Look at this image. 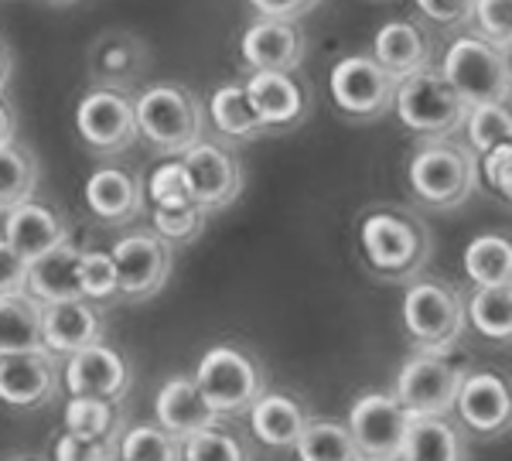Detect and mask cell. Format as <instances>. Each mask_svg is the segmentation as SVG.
<instances>
[{"mask_svg":"<svg viewBox=\"0 0 512 461\" xmlns=\"http://www.w3.org/2000/svg\"><path fill=\"white\" fill-rule=\"evenodd\" d=\"M151 65V52H147L144 38L127 28L103 31L93 45H89V79L99 89H120L130 93L140 76Z\"/></svg>","mask_w":512,"mask_h":461,"instance_id":"cell-17","label":"cell"},{"mask_svg":"<svg viewBox=\"0 0 512 461\" xmlns=\"http://www.w3.org/2000/svg\"><path fill=\"white\" fill-rule=\"evenodd\" d=\"M24 277H28V263L0 240V298L24 294Z\"/></svg>","mask_w":512,"mask_h":461,"instance_id":"cell-45","label":"cell"},{"mask_svg":"<svg viewBox=\"0 0 512 461\" xmlns=\"http://www.w3.org/2000/svg\"><path fill=\"white\" fill-rule=\"evenodd\" d=\"M79 284H82V298L96 308L103 304L120 301V281H117V267L113 257L103 250H82L79 257Z\"/></svg>","mask_w":512,"mask_h":461,"instance_id":"cell-37","label":"cell"},{"mask_svg":"<svg viewBox=\"0 0 512 461\" xmlns=\"http://www.w3.org/2000/svg\"><path fill=\"white\" fill-rule=\"evenodd\" d=\"M117 461H120V458H117Z\"/></svg>","mask_w":512,"mask_h":461,"instance_id":"cell-51","label":"cell"},{"mask_svg":"<svg viewBox=\"0 0 512 461\" xmlns=\"http://www.w3.org/2000/svg\"><path fill=\"white\" fill-rule=\"evenodd\" d=\"M414 417L400 407L393 393H366L349 410V434L362 461H400L407 427Z\"/></svg>","mask_w":512,"mask_h":461,"instance_id":"cell-8","label":"cell"},{"mask_svg":"<svg viewBox=\"0 0 512 461\" xmlns=\"http://www.w3.org/2000/svg\"><path fill=\"white\" fill-rule=\"evenodd\" d=\"M465 134H468V147H472L475 158L509 144V134H512L509 106H472L465 117Z\"/></svg>","mask_w":512,"mask_h":461,"instance_id":"cell-38","label":"cell"},{"mask_svg":"<svg viewBox=\"0 0 512 461\" xmlns=\"http://www.w3.org/2000/svg\"><path fill=\"white\" fill-rule=\"evenodd\" d=\"M137 137H144L154 151L181 158L198 141H205V106L188 86L158 82L134 100Z\"/></svg>","mask_w":512,"mask_h":461,"instance_id":"cell-3","label":"cell"},{"mask_svg":"<svg viewBox=\"0 0 512 461\" xmlns=\"http://www.w3.org/2000/svg\"><path fill=\"white\" fill-rule=\"evenodd\" d=\"M38 188V161L28 147L18 141L0 147V212L18 209L21 202H31Z\"/></svg>","mask_w":512,"mask_h":461,"instance_id":"cell-33","label":"cell"},{"mask_svg":"<svg viewBox=\"0 0 512 461\" xmlns=\"http://www.w3.org/2000/svg\"><path fill=\"white\" fill-rule=\"evenodd\" d=\"M14 141H18V113H14V106L0 96V147H7Z\"/></svg>","mask_w":512,"mask_h":461,"instance_id":"cell-47","label":"cell"},{"mask_svg":"<svg viewBox=\"0 0 512 461\" xmlns=\"http://www.w3.org/2000/svg\"><path fill=\"white\" fill-rule=\"evenodd\" d=\"M4 243L24 263H31L45 257L48 250H55V246L69 243V222H65L59 209H52L45 202H21L4 219Z\"/></svg>","mask_w":512,"mask_h":461,"instance_id":"cell-21","label":"cell"},{"mask_svg":"<svg viewBox=\"0 0 512 461\" xmlns=\"http://www.w3.org/2000/svg\"><path fill=\"white\" fill-rule=\"evenodd\" d=\"M181 168L188 175V188H192V199L205 216L212 212L229 209L239 192H243V164L226 144L219 141H198L192 151L181 154Z\"/></svg>","mask_w":512,"mask_h":461,"instance_id":"cell-10","label":"cell"},{"mask_svg":"<svg viewBox=\"0 0 512 461\" xmlns=\"http://www.w3.org/2000/svg\"><path fill=\"white\" fill-rule=\"evenodd\" d=\"M151 202L154 209H178V205H195L192 188H188V175L181 161L161 164L151 175Z\"/></svg>","mask_w":512,"mask_h":461,"instance_id":"cell-41","label":"cell"},{"mask_svg":"<svg viewBox=\"0 0 512 461\" xmlns=\"http://www.w3.org/2000/svg\"><path fill=\"white\" fill-rule=\"evenodd\" d=\"M79 137L96 154H120L137 141V117L130 93L93 86L76 110Z\"/></svg>","mask_w":512,"mask_h":461,"instance_id":"cell-12","label":"cell"},{"mask_svg":"<svg viewBox=\"0 0 512 461\" xmlns=\"http://www.w3.org/2000/svg\"><path fill=\"white\" fill-rule=\"evenodd\" d=\"M417 7L437 28H461V24L472 21L475 0H417Z\"/></svg>","mask_w":512,"mask_h":461,"instance_id":"cell-44","label":"cell"},{"mask_svg":"<svg viewBox=\"0 0 512 461\" xmlns=\"http://www.w3.org/2000/svg\"><path fill=\"white\" fill-rule=\"evenodd\" d=\"M454 414L465 431H472L475 438H502L509 434L512 424V393L509 383L499 373L478 369V373H465L454 397Z\"/></svg>","mask_w":512,"mask_h":461,"instance_id":"cell-15","label":"cell"},{"mask_svg":"<svg viewBox=\"0 0 512 461\" xmlns=\"http://www.w3.org/2000/svg\"><path fill=\"white\" fill-rule=\"evenodd\" d=\"M41 349V304L28 294L0 298V356Z\"/></svg>","mask_w":512,"mask_h":461,"instance_id":"cell-29","label":"cell"},{"mask_svg":"<svg viewBox=\"0 0 512 461\" xmlns=\"http://www.w3.org/2000/svg\"><path fill=\"white\" fill-rule=\"evenodd\" d=\"M209 123L226 141H256V137H263V123L250 106V96H246V89L236 86V82L219 86L216 93H212Z\"/></svg>","mask_w":512,"mask_h":461,"instance_id":"cell-28","label":"cell"},{"mask_svg":"<svg viewBox=\"0 0 512 461\" xmlns=\"http://www.w3.org/2000/svg\"><path fill=\"white\" fill-rule=\"evenodd\" d=\"M482 178L499 199L509 202V195H512V147L509 144L482 154Z\"/></svg>","mask_w":512,"mask_h":461,"instance_id":"cell-43","label":"cell"},{"mask_svg":"<svg viewBox=\"0 0 512 461\" xmlns=\"http://www.w3.org/2000/svg\"><path fill=\"white\" fill-rule=\"evenodd\" d=\"M11 69H14L11 52H7V45H4V41H0V96H4L7 82H11Z\"/></svg>","mask_w":512,"mask_h":461,"instance_id":"cell-48","label":"cell"},{"mask_svg":"<svg viewBox=\"0 0 512 461\" xmlns=\"http://www.w3.org/2000/svg\"><path fill=\"white\" fill-rule=\"evenodd\" d=\"M403 328L420 356H444L465 332V298L437 277H417L403 294Z\"/></svg>","mask_w":512,"mask_h":461,"instance_id":"cell-5","label":"cell"},{"mask_svg":"<svg viewBox=\"0 0 512 461\" xmlns=\"http://www.w3.org/2000/svg\"><path fill=\"white\" fill-rule=\"evenodd\" d=\"M328 89H332L335 106L349 120H379L393 110L396 79L379 69L373 55H349L335 62Z\"/></svg>","mask_w":512,"mask_h":461,"instance_id":"cell-11","label":"cell"},{"mask_svg":"<svg viewBox=\"0 0 512 461\" xmlns=\"http://www.w3.org/2000/svg\"><path fill=\"white\" fill-rule=\"evenodd\" d=\"M120 461H185L181 441L161 431L158 424H134L120 434Z\"/></svg>","mask_w":512,"mask_h":461,"instance_id":"cell-35","label":"cell"},{"mask_svg":"<svg viewBox=\"0 0 512 461\" xmlns=\"http://www.w3.org/2000/svg\"><path fill=\"white\" fill-rule=\"evenodd\" d=\"M250 106L263 123V134H284L308 117L311 96L304 82L294 79V72H253L243 82Z\"/></svg>","mask_w":512,"mask_h":461,"instance_id":"cell-18","label":"cell"},{"mask_svg":"<svg viewBox=\"0 0 512 461\" xmlns=\"http://www.w3.org/2000/svg\"><path fill=\"white\" fill-rule=\"evenodd\" d=\"M79 246L62 243L55 250H48L45 257L28 263V277H24V294L38 304H59V301H79L82 284H79ZM86 301V298H82Z\"/></svg>","mask_w":512,"mask_h":461,"instance_id":"cell-24","label":"cell"},{"mask_svg":"<svg viewBox=\"0 0 512 461\" xmlns=\"http://www.w3.org/2000/svg\"><path fill=\"white\" fill-rule=\"evenodd\" d=\"M461 376L465 373L444 356H420L417 352L396 373L393 397L410 417H451Z\"/></svg>","mask_w":512,"mask_h":461,"instance_id":"cell-9","label":"cell"},{"mask_svg":"<svg viewBox=\"0 0 512 461\" xmlns=\"http://www.w3.org/2000/svg\"><path fill=\"white\" fill-rule=\"evenodd\" d=\"M315 421V414L308 410V403L297 400L294 393H274L267 390L250 410V427L267 448H294L297 438L304 434V427Z\"/></svg>","mask_w":512,"mask_h":461,"instance_id":"cell-26","label":"cell"},{"mask_svg":"<svg viewBox=\"0 0 512 461\" xmlns=\"http://www.w3.org/2000/svg\"><path fill=\"white\" fill-rule=\"evenodd\" d=\"M123 424H127V410H123V403L72 397L69 407H65V431L82 434V438L120 441V434L127 431Z\"/></svg>","mask_w":512,"mask_h":461,"instance_id":"cell-32","label":"cell"},{"mask_svg":"<svg viewBox=\"0 0 512 461\" xmlns=\"http://www.w3.org/2000/svg\"><path fill=\"white\" fill-rule=\"evenodd\" d=\"M304 31L297 28V21H270L260 18L246 28L239 52L243 62L253 72H294L304 59Z\"/></svg>","mask_w":512,"mask_h":461,"instance_id":"cell-20","label":"cell"},{"mask_svg":"<svg viewBox=\"0 0 512 461\" xmlns=\"http://www.w3.org/2000/svg\"><path fill=\"white\" fill-rule=\"evenodd\" d=\"M0 461H45V458H38V455H11V458H0Z\"/></svg>","mask_w":512,"mask_h":461,"instance_id":"cell-49","label":"cell"},{"mask_svg":"<svg viewBox=\"0 0 512 461\" xmlns=\"http://www.w3.org/2000/svg\"><path fill=\"white\" fill-rule=\"evenodd\" d=\"M62 383L69 390V397L123 403L130 386H134V366L106 342H96L89 349L76 352V356H69Z\"/></svg>","mask_w":512,"mask_h":461,"instance_id":"cell-14","label":"cell"},{"mask_svg":"<svg viewBox=\"0 0 512 461\" xmlns=\"http://www.w3.org/2000/svg\"><path fill=\"white\" fill-rule=\"evenodd\" d=\"M434 41L414 21H390L373 38V62L396 82L431 69Z\"/></svg>","mask_w":512,"mask_h":461,"instance_id":"cell-22","label":"cell"},{"mask_svg":"<svg viewBox=\"0 0 512 461\" xmlns=\"http://www.w3.org/2000/svg\"><path fill=\"white\" fill-rule=\"evenodd\" d=\"M181 458L185 461H253V451L239 434L212 424L205 431L181 441Z\"/></svg>","mask_w":512,"mask_h":461,"instance_id":"cell-36","label":"cell"},{"mask_svg":"<svg viewBox=\"0 0 512 461\" xmlns=\"http://www.w3.org/2000/svg\"><path fill=\"white\" fill-rule=\"evenodd\" d=\"M400 461H468L465 427L451 417H414Z\"/></svg>","mask_w":512,"mask_h":461,"instance_id":"cell-27","label":"cell"},{"mask_svg":"<svg viewBox=\"0 0 512 461\" xmlns=\"http://www.w3.org/2000/svg\"><path fill=\"white\" fill-rule=\"evenodd\" d=\"M89 212L106 226H127L144 209V188L140 178L127 168H99L86 181Z\"/></svg>","mask_w":512,"mask_h":461,"instance_id":"cell-23","label":"cell"},{"mask_svg":"<svg viewBox=\"0 0 512 461\" xmlns=\"http://www.w3.org/2000/svg\"><path fill=\"white\" fill-rule=\"evenodd\" d=\"M106 321L103 311L89 301H59L41 304V349L52 356H76L89 345L103 342Z\"/></svg>","mask_w":512,"mask_h":461,"instance_id":"cell-19","label":"cell"},{"mask_svg":"<svg viewBox=\"0 0 512 461\" xmlns=\"http://www.w3.org/2000/svg\"><path fill=\"white\" fill-rule=\"evenodd\" d=\"M120 441L110 438H82L65 431L55 444V461H117Z\"/></svg>","mask_w":512,"mask_h":461,"instance_id":"cell-42","label":"cell"},{"mask_svg":"<svg viewBox=\"0 0 512 461\" xmlns=\"http://www.w3.org/2000/svg\"><path fill=\"white\" fill-rule=\"evenodd\" d=\"M410 192L420 205L437 212H448L465 205L478 188V158L468 144L454 137L444 141H424L407 164Z\"/></svg>","mask_w":512,"mask_h":461,"instance_id":"cell-2","label":"cell"},{"mask_svg":"<svg viewBox=\"0 0 512 461\" xmlns=\"http://www.w3.org/2000/svg\"><path fill=\"white\" fill-rule=\"evenodd\" d=\"M475 35L485 38L489 45L509 52L512 38V0H475L472 7Z\"/></svg>","mask_w":512,"mask_h":461,"instance_id":"cell-40","label":"cell"},{"mask_svg":"<svg viewBox=\"0 0 512 461\" xmlns=\"http://www.w3.org/2000/svg\"><path fill=\"white\" fill-rule=\"evenodd\" d=\"M205 212L198 205H178V209H154L151 222H154V236L164 240L168 246H185L195 243L205 229Z\"/></svg>","mask_w":512,"mask_h":461,"instance_id":"cell-39","label":"cell"},{"mask_svg":"<svg viewBox=\"0 0 512 461\" xmlns=\"http://www.w3.org/2000/svg\"><path fill=\"white\" fill-rule=\"evenodd\" d=\"M393 110L407 130H414L424 141H444L465 127L468 106L448 86V79L437 69H424L417 76L396 82Z\"/></svg>","mask_w":512,"mask_h":461,"instance_id":"cell-7","label":"cell"},{"mask_svg":"<svg viewBox=\"0 0 512 461\" xmlns=\"http://www.w3.org/2000/svg\"><path fill=\"white\" fill-rule=\"evenodd\" d=\"M444 79L461 103L472 106H509L512 72H509V52L489 45L478 35H465L444 52L441 69Z\"/></svg>","mask_w":512,"mask_h":461,"instance_id":"cell-6","label":"cell"},{"mask_svg":"<svg viewBox=\"0 0 512 461\" xmlns=\"http://www.w3.org/2000/svg\"><path fill=\"white\" fill-rule=\"evenodd\" d=\"M113 267L120 281V301H151L168 284L175 253L154 233H130L113 243Z\"/></svg>","mask_w":512,"mask_h":461,"instance_id":"cell-13","label":"cell"},{"mask_svg":"<svg viewBox=\"0 0 512 461\" xmlns=\"http://www.w3.org/2000/svg\"><path fill=\"white\" fill-rule=\"evenodd\" d=\"M250 4L260 11V18L270 21H297L308 11H315L321 0H250Z\"/></svg>","mask_w":512,"mask_h":461,"instance_id":"cell-46","label":"cell"},{"mask_svg":"<svg viewBox=\"0 0 512 461\" xmlns=\"http://www.w3.org/2000/svg\"><path fill=\"white\" fill-rule=\"evenodd\" d=\"M359 246L369 270L379 281H417V274L431 260V229L427 222L407 209H383L366 212L359 222Z\"/></svg>","mask_w":512,"mask_h":461,"instance_id":"cell-1","label":"cell"},{"mask_svg":"<svg viewBox=\"0 0 512 461\" xmlns=\"http://www.w3.org/2000/svg\"><path fill=\"white\" fill-rule=\"evenodd\" d=\"M154 417H158L161 431H168L171 438H178V441L219 424L212 407L202 400V393L195 390L192 376H171V380H164L158 397H154Z\"/></svg>","mask_w":512,"mask_h":461,"instance_id":"cell-25","label":"cell"},{"mask_svg":"<svg viewBox=\"0 0 512 461\" xmlns=\"http://www.w3.org/2000/svg\"><path fill=\"white\" fill-rule=\"evenodd\" d=\"M465 321L489 342H509L512 335V291L509 287H475L465 298Z\"/></svg>","mask_w":512,"mask_h":461,"instance_id":"cell-31","label":"cell"},{"mask_svg":"<svg viewBox=\"0 0 512 461\" xmlns=\"http://www.w3.org/2000/svg\"><path fill=\"white\" fill-rule=\"evenodd\" d=\"M192 383L216 417H243L267 393V369L239 345H212L198 359Z\"/></svg>","mask_w":512,"mask_h":461,"instance_id":"cell-4","label":"cell"},{"mask_svg":"<svg viewBox=\"0 0 512 461\" xmlns=\"http://www.w3.org/2000/svg\"><path fill=\"white\" fill-rule=\"evenodd\" d=\"M297 461H362L352 434L338 421H311L294 444Z\"/></svg>","mask_w":512,"mask_h":461,"instance_id":"cell-34","label":"cell"},{"mask_svg":"<svg viewBox=\"0 0 512 461\" xmlns=\"http://www.w3.org/2000/svg\"><path fill=\"white\" fill-rule=\"evenodd\" d=\"M52 4H72V0H52Z\"/></svg>","mask_w":512,"mask_h":461,"instance_id":"cell-50","label":"cell"},{"mask_svg":"<svg viewBox=\"0 0 512 461\" xmlns=\"http://www.w3.org/2000/svg\"><path fill=\"white\" fill-rule=\"evenodd\" d=\"M59 356L45 349L0 356V403L11 410H38L59 397Z\"/></svg>","mask_w":512,"mask_h":461,"instance_id":"cell-16","label":"cell"},{"mask_svg":"<svg viewBox=\"0 0 512 461\" xmlns=\"http://www.w3.org/2000/svg\"><path fill=\"white\" fill-rule=\"evenodd\" d=\"M465 274L475 287H509L512 284V246L506 236H475L465 250Z\"/></svg>","mask_w":512,"mask_h":461,"instance_id":"cell-30","label":"cell"}]
</instances>
